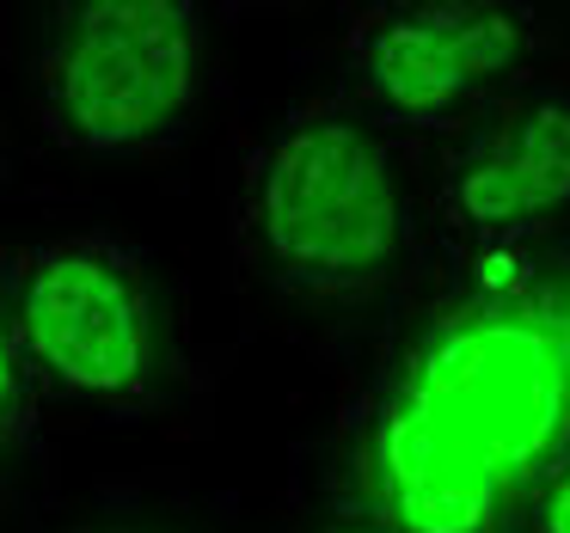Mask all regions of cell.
<instances>
[{
	"label": "cell",
	"instance_id": "1",
	"mask_svg": "<svg viewBox=\"0 0 570 533\" xmlns=\"http://www.w3.org/2000/svg\"><path fill=\"white\" fill-rule=\"evenodd\" d=\"M570 454V381L540 239L454 251L337 423L350 521L381 533H509Z\"/></svg>",
	"mask_w": 570,
	"mask_h": 533
},
{
	"label": "cell",
	"instance_id": "2",
	"mask_svg": "<svg viewBox=\"0 0 570 533\" xmlns=\"http://www.w3.org/2000/svg\"><path fill=\"white\" fill-rule=\"evenodd\" d=\"M234 246L252 276L301 300H362L386 288L417 246L393 136L344 99L288 111L239 166Z\"/></svg>",
	"mask_w": 570,
	"mask_h": 533
},
{
	"label": "cell",
	"instance_id": "3",
	"mask_svg": "<svg viewBox=\"0 0 570 533\" xmlns=\"http://www.w3.org/2000/svg\"><path fill=\"white\" fill-rule=\"evenodd\" d=\"M209 92V0H62L43 31L31 99L68 154H154Z\"/></svg>",
	"mask_w": 570,
	"mask_h": 533
},
{
	"label": "cell",
	"instance_id": "4",
	"mask_svg": "<svg viewBox=\"0 0 570 533\" xmlns=\"http://www.w3.org/2000/svg\"><path fill=\"white\" fill-rule=\"evenodd\" d=\"M0 300L43 393L92 411H141L160 398V288L129 239L99 227L31 239L0 258Z\"/></svg>",
	"mask_w": 570,
	"mask_h": 533
},
{
	"label": "cell",
	"instance_id": "5",
	"mask_svg": "<svg viewBox=\"0 0 570 533\" xmlns=\"http://www.w3.org/2000/svg\"><path fill=\"white\" fill-rule=\"evenodd\" d=\"M533 19L521 0H393L362 7L337 99L386 136H466L528 87Z\"/></svg>",
	"mask_w": 570,
	"mask_h": 533
},
{
	"label": "cell",
	"instance_id": "6",
	"mask_svg": "<svg viewBox=\"0 0 570 533\" xmlns=\"http://www.w3.org/2000/svg\"><path fill=\"white\" fill-rule=\"evenodd\" d=\"M570 215V87H515L460 136L435 221L454 251L546 239Z\"/></svg>",
	"mask_w": 570,
	"mask_h": 533
},
{
	"label": "cell",
	"instance_id": "7",
	"mask_svg": "<svg viewBox=\"0 0 570 533\" xmlns=\"http://www.w3.org/2000/svg\"><path fill=\"white\" fill-rule=\"evenodd\" d=\"M38 417H43V386L38 374L26 368L19 356V337H13V319H7V300H0V442L19 447L38 435Z\"/></svg>",
	"mask_w": 570,
	"mask_h": 533
},
{
	"label": "cell",
	"instance_id": "8",
	"mask_svg": "<svg viewBox=\"0 0 570 533\" xmlns=\"http://www.w3.org/2000/svg\"><path fill=\"white\" fill-rule=\"evenodd\" d=\"M509 533H570V454L540 472V484L521 496Z\"/></svg>",
	"mask_w": 570,
	"mask_h": 533
},
{
	"label": "cell",
	"instance_id": "9",
	"mask_svg": "<svg viewBox=\"0 0 570 533\" xmlns=\"http://www.w3.org/2000/svg\"><path fill=\"white\" fill-rule=\"evenodd\" d=\"M552 319H558V349H564V381H570V246L552 251Z\"/></svg>",
	"mask_w": 570,
	"mask_h": 533
},
{
	"label": "cell",
	"instance_id": "10",
	"mask_svg": "<svg viewBox=\"0 0 570 533\" xmlns=\"http://www.w3.org/2000/svg\"><path fill=\"white\" fill-rule=\"evenodd\" d=\"M313 533H381V527H368V521H325V527H313Z\"/></svg>",
	"mask_w": 570,
	"mask_h": 533
},
{
	"label": "cell",
	"instance_id": "11",
	"mask_svg": "<svg viewBox=\"0 0 570 533\" xmlns=\"http://www.w3.org/2000/svg\"><path fill=\"white\" fill-rule=\"evenodd\" d=\"M246 7H313V0H246Z\"/></svg>",
	"mask_w": 570,
	"mask_h": 533
},
{
	"label": "cell",
	"instance_id": "12",
	"mask_svg": "<svg viewBox=\"0 0 570 533\" xmlns=\"http://www.w3.org/2000/svg\"><path fill=\"white\" fill-rule=\"evenodd\" d=\"M80 533H136V527H80Z\"/></svg>",
	"mask_w": 570,
	"mask_h": 533
},
{
	"label": "cell",
	"instance_id": "13",
	"mask_svg": "<svg viewBox=\"0 0 570 533\" xmlns=\"http://www.w3.org/2000/svg\"><path fill=\"white\" fill-rule=\"evenodd\" d=\"M362 7H393V0H362Z\"/></svg>",
	"mask_w": 570,
	"mask_h": 533
}]
</instances>
